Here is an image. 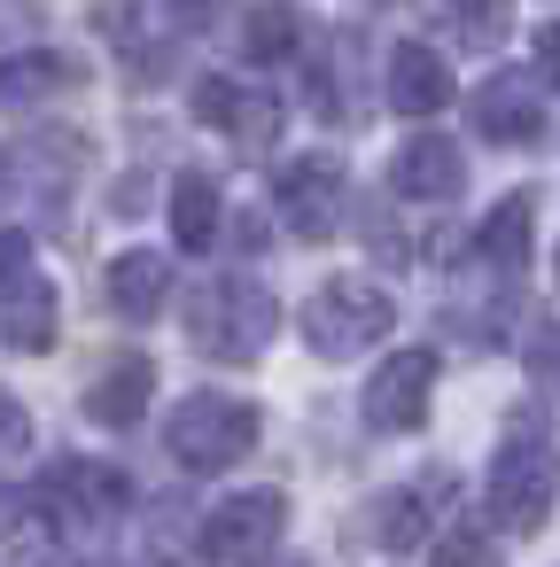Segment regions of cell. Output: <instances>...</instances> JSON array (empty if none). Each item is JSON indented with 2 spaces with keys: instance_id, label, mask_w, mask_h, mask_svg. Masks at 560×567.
Segmentation results:
<instances>
[{
  "instance_id": "obj_1",
  "label": "cell",
  "mask_w": 560,
  "mask_h": 567,
  "mask_svg": "<svg viewBox=\"0 0 560 567\" xmlns=\"http://www.w3.org/2000/svg\"><path fill=\"white\" fill-rule=\"evenodd\" d=\"M490 520L498 528H513V536H537L544 520H552V497H560V451H552V435H544V420L537 412H513V427H506V443H498V458H490Z\"/></svg>"
},
{
  "instance_id": "obj_2",
  "label": "cell",
  "mask_w": 560,
  "mask_h": 567,
  "mask_svg": "<svg viewBox=\"0 0 560 567\" xmlns=\"http://www.w3.org/2000/svg\"><path fill=\"white\" fill-rule=\"evenodd\" d=\"M257 427H265L257 404H242V396H226V389H195V396L172 404L164 443H172V458H180L187 474H226V466L250 458Z\"/></svg>"
},
{
  "instance_id": "obj_3",
  "label": "cell",
  "mask_w": 560,
  "mask_h": 567,
  "mask_svg": "<svg viewBox=\"0 0 560 567\" xmlns=\"http://www.w3.org/2000/svg\"><path fill=\"white\" fill-rule=\"evenodd\" d=\"M389 327H397V303H389L374 280H358V272L319 280L312 303H304V342H312L319 358H366Z\"/></svg>"
},
{
  "instance_id": "obj_4",
  "label": "cell",
  "mask_w": 560,
  "mask_h": 567,
  "mask_svg": "<svg viewBox=\"0 0 560 567\" xmlns=\"http://www.w3.org/2000/svg\"><path fill=\"white\" fill-rule=\"evenodd\" d=\"M273 327H281V311L257 280H211L187 296V342L203 358H250L273 342Z\"/></svg>"
},
{
  "instance_id": "obj_5",
  "label": "cell",
  "mask_w": 560,
  "mask_h": 567,
  "mask_svg": "<svg viewBox=\"0 0 560 567\" xmlns=\"http://www.w3.org/2000/svg\"><path fill=\"white\" fill-rule=\"evenodd\" d=\"M288 528V497L281 489H234L211 520H203V559L218 567H242V559H265Z\"/></svg>"
},
{
  "instance_id": "obj_6",
  "label": "cell",
  "mask_w": 560,
  "mask_h": 567,
  "mask_svg": "<svg viewBox=\"0 0 560 567\" xmlns=\"http://www.w3.org/2000/svg\"><path fill=\"white\" fill-rule=\"evenodd\" d=\"M40 505L55 520H118L133 505V482L125 466H102V458H63L40 474Z\"/></svg>"
},
{
  "instance_id": "obj_7",
  "label": "cell",
  "mask_w": 560,
  "mask_h": 567,
  "mask_svg": "<svg viewBox=\"0 0 560 567\" xmlns=\"http://www.w3.org/2000/svg\"><path fill=\"white\" fill-rule=\"evenodd\" d=\"M428 396H436V358H428V350H397V358H381L374 381H366V420H374L381 435H413V427L428 420Z\"/></svg>"
},
{
  "instance_id": "obj_8",
  "label": "cell",
  "mask_w": 560,
  "mask_h": 567,
  "mask_svg": "<svg viewBox=\"0 0 560 567\" xmlns=\"http://www.w3.org/2000/svg\"><path fill=\"white\" fill-rule=\"evenodd\" d=\"M273 203H281V218H288L304 241H327L335 218H343V164H335V156H296V164H281Z\"/></svg>"
},
{
  "instance_id": "obj_9",
  "label": "cell",
  "mask_w": 560,
  "mask_h": 567,
  "mask_svg": "<svg viewBox=\"0 0 560 567\" xmlns=\"http://www.w3.org/2000/svg\"><path fill=\"white\" fill-rule=\"evenodd\" d=\"M467 110H475V133L498 141V148H529V141L544 133V94H537V79H521V71L482 79Z\"/></svg>"
},
{
  "instance_id": "obj_10",
  "label": "cell",
  "mask_w": 560,
  "mask_h": 567,
  "mask_svg": "<svg viewBox=\"0 0 560 567\" xmlns=\"http://www.w3.org/2000/svg\"><path fill=\"white\" fill-rule=\"evenodd\" d=\"M389 179H397V195H413V203H451V195L467 187V156H459V141H444V133H413V141L397 148Z\"/></svg>"
},
{
  "instance_id": "obj_11",
  "label": "cell",
  "mask_w": 560,
  "mask_h": 567,
  "mask_svg": "<svg viewBox=\"0 0 560 567\" xmlns=\"http://www.w3.org/2000/svg\"><path fill=\"white\" fill-rule=\"evenodd\" d=\"M195 117L218 125V133L242 141V148H273V133H281V110H273L265 94L234 86V79H203V86H195Z\"/></svg>"
},
{
  "instance_id": "obj_12",
  "label": "cell",
  "mask_w": 560,
  "mask_h": 567,
  "mask_svg": "<svg viewBox=\"0 0 560 567\" xmlns=\"http://www.w3.org/2000/svg\"><path fill=\"white\" fill-rule=\"evenodd\" d=\"M444 102H451V63L420 40L389 48V110L397 117H436Z\"/></svg>"
},
{
  "instance_id": "obj_13",
  "label": "cell",
  "mask_w": 560,
  "mask_h": 567,
  "mask_svg": "<svg viewBox=\"0 0 560 567\" xmlns=\"http://www.w3.org/2000/svg\"><path fill=\"white\" fill-rule=\"evenodd\" d=\"M444 497H451V474H420V482H405L389 505H381V544L389 551H420L428 544V528H436V513H444Z\"/></svg>"
},
{
  "instance_id": "obj_14",
  "label": "cell",
  "mask_w": 560,
  "mask_h": 567,
  "mask_svg": "<svg viewBox=\"0 0 560 567\" xmlns=\"http://www.w3.org/2000/svg\"><path fill=\"white\" fill-rule=\"evenodd\" d=\"M149 396H156V365H149V358H110V373L86 389V420L133 427V420L149 412Z\"/></svg>"
},
{
  "instance_id": "obj_15",
  "label": "cell",
  "mask_w": 560,
  "mask_h": 567,
  "mask_svg": "<svg viewBox=\"0 0 560 567\" xmlns=\"http://www.w3.org/2000/svg\"><path fill=\"white\" fill-rule=\"evenodd\" d=\"M0 334L17 350H55V288L40 272H17L0 288Z\"/></svg>"
},
{
  "instance_id": "obj_16",
  "label": "cell",
  "mask_w": 560,
  "mask_h": 567,
  "mask_svg": "<svg viewBox=\"0 0 560 567\" xmlns=\"http://www.w3.org/2000/svg\"><path fill=\"white\" fill-rule=\"evenodd\" d=\"M172 303V265L156 257V249H125L118 265H110V311H125V319H156Z\"/></svg>"
},
{
  "instance_id": "obj_17",
  "label": "cell",
  "mask_w": 560,
  "mask_h": 567,
  "mask_svg": "<svg viewBox=\"0 0 560 567\" xmlns=\"http://www.w3.org/2000/svg\"><path fill=\"white\" fill-rule=\"evenodd\" d=\"M71 86V63L48 55V48H24V55H0V110H40L48 94Z\"/></svg>"
},
{
  "instance_id": "obj_18",
  "label": "cell",
  "mask_w": 560,
  "mask_h": 567,
  "mask_svg": "<svg viewBox=\"0 0 560 567\" xmlns=\"http://www.w3.org/2000/svg\"><path fill=\"white\" fill-rule=\"evenodd\" d=\"M218 226H226V203H218V179L211 172H187L172 187V234L187 249H218Z\"/></svg>"
},
{
  "instance_id": "obj_19",
  "label": "cell",
  "mask_w": 560,
  "mask_h": 567,
  "mask_svg": "<svg viewBox=\"0 0 560 567\" xmlns=\"http://www.w3.org/2000/svg\"><path fill=\"white\" fill-rule=\"evenodd\" d=\"M529 195H506L490 218H482V234H475V249H482V265L490 272H521V257H529Z\"/></svg>"
},
{
  "instance_id": "obj_20",
  "label": "cell",
  "mask_w": 560,
  "mask_h": 567,
  "mask_svg": "<svg viewBox=\"0 0 560 567\" xmlns=\"http://www.w3.org/2000/svg\"><path fill=\"white\" fill-rule=\"evenodd\" d=\"M296 40H304V17H296V9H257V17L242 24L250 63H288V55H296Z\"/></svg>"
},
{
  "instance_id": "obj_21",
  "label": "cell",
  "mask_w": 560,
  "mask_h": 567,
  "mask_svg": "<svg viewBox=\"0 0 560 567\" xmlns=\"http://www.w3.org/2000/svg\"><path fill=\"white\" fill-rule=\"evenodd\" d=\"M436 32L459 48H498L506 40V9H436Z\"/></svg>"
},
{
  "instance_id": "obj_22",
  "label": "cell",
  "mask_w": 560,
  "mask_h": 567,
  "mask_svg": "<svg viewBox=\"0 0 560 567\" xmlns=\"http://www.w3.org/2000/svg\"><path fill=\"white\" fill-rule=\"evenodd\" d=\"M24 443H32V412L0 389V458H24Z\"/></svg>"
},
{
  "instance_id": "obj_23",
  "label": "cell",
  "mask_w": 560,
  "mask_h": 567,
  "mask_svg": "<svg viewBox=\"0 0 560 567\" xmlns=\"http://www.w3.org/2000/svg\"><path fill=\"white\" fill-rule=\"evenodd\" d=\"M436 567H498V551L482 536H444L436 544Z\"/></svg>"
},
{
  "instance_id": "obj_24",
  "label": "cell",
  "mask_w": 560,
  "mask_h": 567,
  "mask_svg": "<svg viewBox=\"0 0 560 567\" xmlns=\"http://www.w3.org/2000/svg\"><path fill=\"white\" fill-rule=\"evenodd\" d=\"M529 373H537L544 389H560V327H537V334H529Z\"/></svg>"
},
{
  "instance_id": "obj_25",
  "label": "cell",
  "mask_w": 560,
  "mask_h": 567,
  "mask_svg": "<svg viewBox=\"0 0 560 567\" xmlns=\"http://www.w3.org/2000/svg\"><path fill=\"white\" fill-rule=\"evenodd\" d=\"M17 272H32V241H24L17 226H0V288H9Z\"/></svg>"
},
{
  "instance_id": "obj_26",
  "label": "cell",
  "mask_w": 560,
  "mask_h": 567,
  "mask_svg": "<svg viewBox=\"0 0 560 567\" xmlns=\"http://www.w3.org/2000/svg\"><path fill=\"white\" fill-rule=\"evenodd\" d=\"M537 55H544V79H560V24L537 32Z\"/></svg>"
},
{
  "instance_id": "obj_27",
  "label": "cell",
  "mask_w": 560,
  "mask_h": 567,
  "mask_svg": "<svg viewBox=\"0 0 560 567\" xmlns=\"http://www.w3.org/2000/svg\"><path fill=\"white\" fill-rule=\"evenodd\" d=\"M257 567H304V559H257Z\"/></svg>"
}]
</instances>
